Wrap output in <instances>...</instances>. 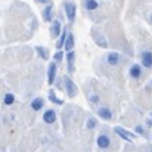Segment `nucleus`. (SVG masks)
<instances>
[{"mask_svg":"<svg viewBox=\"0 0 152 152\" xmlns=\"http://www.w3.org/2000/svg\"><path fill=\"white\" fill-rule=\"evenodd\" d=\"M62 58H64V53H62L61 50L55 53V62H61V61H62Z\"/></svg>","mask_w":152,"mask_h":152,"instance_id":"4be33fe9","label":"nucleus"},{"mask_svg":"<svg viewBox=\"0 0 152 152\" xmlns=\"http://www.w3.org/2000/svg\"><path fill=\"white\" fill-rule=\"evenodd\" d=\"M151 86H152V81H151Z\"/></svg>","mask_w":152,"mask_h":152,"instance_id":"a878e982","label":"nucleus"},{"mask_svg":"<svg viewBox=\"0 0 152 152\" xmlns=\"http://www.w3.org/2000/svg\"><path fill=\"white\" fill-rule=\"evenodd\" d=\"M151 19H152V15H151Z\"/></svg>","mask_w":152,"mask_h":152,"instance_id":"bb28decb","label":"nucleus"},{"mask_svg":"<svg viewBox=\"0 0 152 152\" xmlns=\"http://www.w3.org/2000/svg\"><path fill=\"white\" fill-rule=\"evenodd\" d=\"M43 120H45V123H48V124H53V123L56 121V112H55L53 109H48V111L45 112V115H43Z\"/></svg>","mask_w":152,"mask_h":152,"instance_id":"9b49d317","label":"nucleus"},{"mask_svg":"<svg viewBox=\"0 0 152 152\" xmlns=\"http://www.w3.org/2000/svg\"><path fill=\"white\" fill-rule=\"evenodd\" d=\"M48 75H49V77H48V80H49V84H53V81H55V75H56V62H50Z\"/></svg>","mask_w":152,"mask_h":152,"instance_id":"ddd939ff","label":"nucleus"},{"mask_svg":"<svg viewBox=\"0 0 152 152\" xmlns=\"http://www.w3.org/2000/svg\"><path fill=\"white\" fill-rule=\"evenodd\" d=\"M49 99H50L53 103H58V105H62V103H64V101H62V99H58V98L55 96V93H53V92H50V93H49Z\"/></svg>","mask_w":152,"mask_h":152,"instance_id":"412c9836","label":"nucleus"},{"mask_svg":"<svg viewBox=\"0 0 152 152\" xmlns=\"http://www.w3.org/2000/svg\"><path fill=\"white\" fill-rule=\"evenodd\" d=\"M98 115L103 118V120H106V121H109V120H112V111L108 108V106H101L99 109H98Z\"/></svg>","mask_w":152,"mask_h":152,"instance_id":"423d86ee","label":"nucleus"},{"mask_svg":"<svg viewBox=\"0 0 152 152\" xmlns=\"http://www.w3.org/2000/svg\"><path fill=\"white\" fill-rule=\"evenodd\" d=\"M115 132H117L124 140H127V142H133V139H134V134L124 132V129H121V127H115Z\"/></svg>","mask_w":152,"mask_h":152,"instance_id":"f8f14e48","label":"nucleus"},{"mask_svg":"<svg viewBox=\"0 0 152 152\" xmlns=\"http://www.w3.org/2000/svg\"><path fill=\"white\" fill-rule=\"evenodd\" d=\"M142 74H143V71H142V66H140L139 64H134V65L130 68V77H132V78L139 80V78L142 77Z\"/></svg>","mask_w":152,"mask_h":152,"instance_id":"0eeeda50","label":"nucleus"},{"mask_svg":"<svg viewBox=\"0 0 152 152\" xmlns=\"http://www.w3.org/2000/svg\"><path fill=\"white\" fill-rule=\"evenodd\" d=\"M66 34H68V31H66V30H64V31H62V34H61V37H59V42H58V45H56V48H58V49L64 48V43H65Z\"/></svg>","mask_w":152,"mask_h":152,"instance_id":"a211bd4d","label":"nucleus"},{"mask_svg":"<svg viewBox=\"0 0 152 152\" xmlns=\"http://www.w3.org/2000/svg\"><path fill=\"white\" fill-rule=\"evenodd\" d=\"M61 30H62V27H61V22L56 19V21H53L52 22V27H50V34L53 39H56V37H59V34H61Z\"/></svg>","mask_w":152,"mask_h":152,"instance_id":"1a4fd4ad","label":"nucleus"},{"mask_svg":"<svg viewBox=\"0 0 152 152\" xmlns=\"http://www.w3.org/2000/svg\"><path fill=\"white\" fill-rule=\"evenodd\" d=\"M62 80H64V87H65L66 93H68L71 98H74V96L77 95V92H78V90H77V86L74 84V81H72L68 75H65Z\"/></svg>","mask_w":152,"mask_h":152,"instance_id":"f257e3e1","label":"nucleus"},{"mask_svg":"<svg viewBox=\"0 0 152 152\" xmlns=\"http://www.w3.org/2000/svg\"><path fill=\"white\" fill-rule=\"evenodd\" d=\"M3 102H4V105H7V106H9V105H12V103L15 102V96H13L12 93H6Z\"/></svg>","mask_w":152,"mask_h":152,"instance_id":"6ab92c4d","label":"nucleus"},{"mask_svg":"<svg viewBox=\"0 0 152 152\" xmlns=\"http://www.w3.org/2000/svg\"><path fill=\"white\" fill-rule=\"evenodd\" d=\"M134 132H136L137 134H143V133H145V132H143V129H142L140 126H136V127H134Z\"/></svg>","mask_w":152,"mask_h":152,"instance_id":"b1692460","label":"nucleus"},{"mask_svg":"<svg viewBox=\"0 0 152 152\" xmlns=\"http://www.w3.org/2000/svg\"><path fill=\"white\" fill-rule=\"evenodd\" d=\"M43 105H45V101L42 98H36V99H33V102H31V108L34 111H40L43 108Z\"/></svg>","mask_w":152,"mask_h":152,"instance_id":"dca6fc26","label":"nucleus"},{"mask_svg":"<svg viewBox=\"0 0 152 152\" xmlns=\"http://www.w3.org/2000/svg\"><path fill=\"white\" fill-rule=\"evenodd\" d=\"M64 7H65V15H66L68 21L72 22V21L75 19V10H77L75 4H74L72 1H66V3L64 4Z\"/></svg>","mask_w":152,"mask_h":152,"instance_id":"f03ea898","label":"nucleus"},{"mask_svg":"<svg viewBox=\"0 0 152 152\" xmlns=\"http://www.w3.org/2000/svg\"><path fill=\"white\" fill-rule=\"evenodd\" d=\"M39 3H50V0H37Z\"/></svg>","mask_w":152,"mask_h":152,"instance_id":"393cba45","label":"nucleus"},{"mask_svg":"<svg viewBox=\"0 0 152 152\" xmlns=\"http://www.w3.org/2000/svg\"><path fill=\"white\" fill-rule=\"evenodd\" d=\"M105 61H106L108 65H111V66H117V65H120V62H121V56H120V53L112 52V53L106 55Z\"/></svg>","mask_w":152,"mask_h":152,"instance_id":"7ed1b4c3","label":"nucleus"},{"mask_svg":"<svg viewBox=\"0 0 152 152\" xmlns=\"http://www.w3.org/2000/svg\"><path fill=\"white\" fill-rule=\"evenodd\" d=\"M109 145H111V139H109L108 134H101V136L98 137V146H99L101 149L109 148Z\"/></svg>","mask_w":152,"mask_h":152,"instance_id":"6e6552de","label":"nucleus"},{"mask_svg":"<svg viewBox=\"0 0 152 152\" xmlns=\"http://www.w3.org/2000/svg\"><path fill=\"white\" fill-rule=\"evenodd\" d=\"M92 36H93V40L96 42V45H99L101 48H108V42H106V39L102 36L101 33H98L96 30H93L92 31Z\"/></svg>","mask_w":152,"mask_h":152,"instance_id":"39448f33","label":"nucleus"},{"mask_svg":"<svg viewBox=\"0 0 152 152\" xmlns=\"http://www.w3.org/2000/svg\"><path fill=\"white\" fill-rule=\"evenodd\" d=\"M64 46H65L66 52H69V50H72V49H74V36H72L71 33H68V34H66V39H65Z\"/></svg>","mask_w":152,"mask_h":152,"instance_id":"4468645a","label":"nucleus"},{"mask_svg":"<svg viewBox=\"0 0 152 152\" xmlns=\"http://www.w3.org/2000/svg\"><path fill=\"white\" fill-rule=\"evenodd\" d=\"M66 61H68V71H69V72H74V69H75V66H74L75 53H74V50H69L66 53Z\"/></svg>","mask_w":152,"mask_h":152,"instance_id":"9d476101","label":"nucleus"},{"mask_svg":"<svg viewBox=\"0 0 152 152\" xmlns=\"http://www.w3.org/2000/svg\"><path fill=\"white\" fill-rule=\"evenodd\" d=\"M52 10H53V6L48 4V7L43 10V19L45 21H52Z\"/></svg>","mask_w":152,"mask_h":152,"instance_id":"f3484780","label":"nucleus"},{"mask_svg":"<svg viewBox=\"0 0 152 152\" xmlns=\"http://www.w3.org/2000/svg\"><path fill=\"white\" fill-rule=\"evenodd\" d=\"M140 59H142V65H143L145 68L151 69V68H152V52H149V50L142 52Z\"/></svg>","mask_w":152,"mask_h":152,"instance_id":"20e7f679","label":"nucleus"},{"mask_svg":"<svg viewBox=\"0 0 152 152\" xmlns=\"http://www.w3.org/2000/svg\"><path fill=\"white\" fill-rule=\"evenodd\" d=\"M96 126V120L95 118H90L89 121H87V129H93Z\"/></svg>","mask_w":152,"mask_h":152,"instance_id":"5701e85b","label":"nucleus"},{"mask_svg":"<svg viewBox=\"0 0 152 152\" xmlns=\"http://www.w3.org/2000/svg\"><path fill=\"white\" fill-rule=\"evenodd\" d=\"M36 52L40 55V58H42V59H48V56H49L48 50H45L42 46H37V48H36Z\"/></svg>","mask_w":152,"mask_h":152,"instance_id":"aec40b11","label":"nucleus"},{"mask_svg":"<svg viewBox=\"0 0 152 152\" xmlns=\"http://www.w3.org/2000/svg\"><path fill=\"white\" fill-rule=\"evenodd\" d=\"M84 7L87 10H96L99 7V3L98 0H84Z\"/></svg>","mask_w":152,"mask_h":152,"instance_id":"2eb2a0df","label":"nucleus"}]
</instances>
